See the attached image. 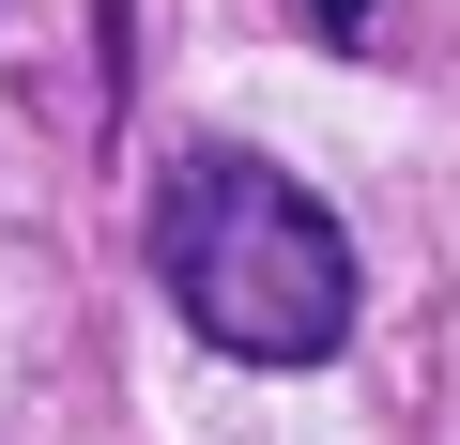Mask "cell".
<instances>
[{"label":"cell","mask_w":460,"mask_h":445,"mask_svg":"<svg viewBox=\"0 0 460 445\" xmlns=\"http://www.w3.org/2000/svg\"><path fill=\"white\" fill-rule=\"evenodd\" d=\"M307 16H323V47H368V0H307Z\"/></svg>","instance_id":"7a4b0ae2"},{"label":"cell","mask_w":460,"mask_h":445,"mask_svg":"<svg viewBox=\"0 0 460 445\" xmlns=\"http://www.w3.org/2000/svg\"><path fill=\"white\" fill-rule=\"evenodd\" d=\"M154 277L169 307L215 338V353H246V369H323L353 338V231L261 154H169L154 169Z\"/></svg>","instance_id":"6da1fadb"}]
</instances>
